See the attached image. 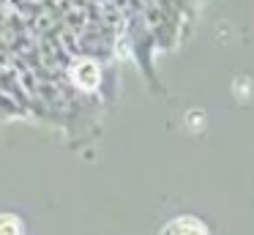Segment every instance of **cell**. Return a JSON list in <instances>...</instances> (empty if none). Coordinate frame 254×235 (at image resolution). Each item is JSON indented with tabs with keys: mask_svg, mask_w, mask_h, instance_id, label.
<instances>
[{
	"mask_svg": "<svg viewBox=\"0 0 254 235\" xmlns=\"http://www.w3.org/2000/svg\"><path fill=\"white\" fill-rule=\"evenodd\" d=\"M68 77H71V82L79 90H96V85H99V79H101V71H99V66H96V60L82 58L68 69Z\"/></svg>",
	"mask_w": 254,
	"mask_h": 235,
	"instance_id": "6da1fadb",
	"label": "cell"
},
{
	"mask_svg": "<svg viewBox=\"0 0 254 235\" xmlns=\"http://www.w3.org/2000/svg\"><path fill=\"white\" fill-rule=\"evenodd\" d=\"M22 219L14 213H0V235H22Z\"/></svg>",
	"mask_w": 254,
	"mask_h": 235,
	"instance_id": "3957f363",
	"label": "cell"
},
{
	"mask_svg": "<svg viewBox=\"0 0 254 235\" xmlns=\"http://www.w3.org/2000/svg\"><path fill=\"white\" fill-rule=\"evenodd\" d=\"M161 235H210V233L197 216H178L172 222H167Z\"/></svg>",
	"mask_w": 254,
	"mask_h": 235,
	"instance_id": "7a4b0ae2",
	"label": "cell"
},
{
	"mask_svg": "<svg viewBox=\"0 0 254 235\" xmlns=\"http://www.w3.org/2000/svg\"><path fill=\"white\" fill-rule=\"evenodd\" d=\"M36 25H39V27H47V30H50V27L58 25V16L50 14V11H41V14L36 16Z\"/></svg>",
	"mask_w": 254,
	"mask_h": 235,
	"instance_id": "277c9868",
	"label": "cell"
}]
</instances>
